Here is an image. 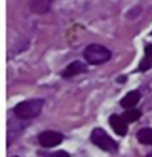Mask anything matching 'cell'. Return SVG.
Segmentation results:
<instances>
[{"instance_id": "6da1fadb", "label": "cell", "mask_w": 152, "mask_h": 157, "mask_svg": "<svg viewBox=\"0 0 152 157\" xmlns=\"http://www.w3.org/2000/svg\"><path fill=\"white\" fill-rule=\"evenodd\" d=\"M83 57L91 65H101L112 58V52L101 44H89L83 51Z\"/></svg>"}, {"instance_id": "7a4b0ae2", "label": "cell", "mask_w": 152, "mask_h": 157, "mask_svg": "<svg viewBox=\"0 0 152 157\" xmlns=\"http://www.w3.org/2000/svg\"><path fill=\"white\" fill-rule=\"evenodd\" d=\"M43 108V101L42 99H30L19 102L18 105L14 108V113L18 119L22 120H29L33 117L39 116Z\"/></svg>"}, {"instance_id": "3957f363", "label": "cell", "mask_w": 152, "mask_h": 157, "mask_svg": "<svg viewBox=\"0 0 152 157\" xmlns=\"http://www.w3.org/2000/svg\"><path fill=\"white\" fill-rule=\"evenodd\" d=\"M90 139H91V142L95 145V146H98L100 149L105 150V152L114 153L118 150V144L102 130V128H94Z\"/></svg>"}, {"instance_id": "277c9868", "label": "cell", "mask_w": 152, "mask_h": 157, "mask_svg": "<svg viewBox=\"0 0 152 157\" xmlns=\"http://www.w3.org/2000/svg\"><path fill=\"white\" fill-rule=\"evenodd\" d=\"M64 139V135L55 131H44L39 135V144L43 147H54L60 145Z\"/></svg>"}, {"instance_id": "5b68a950", "label": "cell", "mask_w": 152, "mask_h": 157, "mask_svg": "<svg viewBox=\"0 0 152 157\" xmlns=\"http://www.w3.org/2000/svg\"><path fill=\"white\" fill-rule=\"evenodd\" d=\"M86 72H87V66L84 65L83 62H80V61H74V62H71L65 69H64L61 76L64 78H71V77L76 76V75L86 73Z\"/></svg>"}, {"instance_id": "8992f818", "label": "cell", "mask_w": 152, "mask_h": 157, "mask_svg": "<svg viewBox=\"0 0 152 157\" xmlns=\"http://www.w3.org/2000/svg\"><path fill=\"white\" fill-rule=\"evenodd\" d=\"M109 125L112 127V130L120 136H125L127 134V123L123 119L122 116H118V114H112L109 117Z\"/></svg>"}, {"instance_id": "52a82bcc", "label": "cell", "mask_w": 152, "mask_h": 157, "mask_svg": "<svg viewBox=\"0 0 152 157\" xmlns=\"http://www.w3.org/2000/svg\"><path fill=\"white\" fill-rule=\"evenodd\" d=\"M51 3H53V0H30L29 7L33 13L44 14V13H47V11H50Z\"/></svg>"}, {"instance_id": "ba28073f", "label": "cell", "mask_w": 152, "mask_h": 157, "mask_svg": "<svg viewBox=\"0 0 152 157\" xmlns=\"http://www.w3.org/2000/svg\"><path fill=\"white\" fill-rule=\"evenodd\" d=\"M140 98H141V94H140L138 91H130L125 95V98H123L122 101H120V105H122V108H125V109H133L134 106L138 103Z\"/></svg>"}, {"instance_id": "9c48e42d", "label": "cell", "mask_w": 152, "mask_h": 157, "mask_svg": "<svg viewBox=\"0 0 152 157\" xmlns=\"http://www.w3.org/2000/svg\"><path fill=\"white\" fill-rule=\"evenodd\" d=\"M137 138L141 144L144 145H152V128H141L137 132Z\"/></svg>"}, {"instance_id": "30bf717a", "label": "cell", "mask_w": 152, "mask_h": 157, "mask_svg": "<svg viewBox=\"0 0 152 157\" xmlns=\"http://www.w3.org/2000/svg\"><path fill=\"white\" fill-rule=\"evenodd\" d=\"M122 117L126 120V123H134L141 117V112L136 110V109H127V112H125Z\"/></svg>"}, {"instance_id": "8fae6325", "label": "cell", "mask_w": 152, "mask_h": 157, "mask_svg": "<svg viewBox=\"0 0 152 157\" xmlns=\"http://www.w3.org/2000/svg\"><path fill=\"white\" fill-rule=\"evenodd\" d=\"M150 69H152V57L145 55V58L141 59V62H140V65H138V71L147 72V71H150Z\"/></svg>"}, {"instance_id": "7c38bea8", "label": "cell", "mask_w": 152, "mask_h": 157, "mask_svg": "<svg viewBox=\"0 0 152 157\" xmlns=\"http://www.w3.org/2000/svg\"><path fill=\"white\" fill-rule=\"evenodd\" d=\"M51 157H69V155L66 152H64V150H60L57 153H53Z\"/></svg>"}, {"instance_id": "4fadbf2b", "label": "cell", "mask_w": 152, "mask_h": 157, "mask_svg": "<svg viewBox=\"0 0 152 157\" xmlns=\"http://www.w3.org/2000/svg\"><path fill=\"white\" fill-rule=\"evenodd\" d=\"M145 55H150V57H152V43L147 44L145 46Z\"/></svg>"}, {"instance_id": "5bb4252c", "label": "cell", "mask_w": 152, "mask_h": 157, "mask_svg": "<svg viewBox=\"0 0 152 157\" xmlns=\"http://www.w3.org/2000/svg\"><path fill=\"white\" fill-rule=\"evenodd\" d=\"M125 81H126V77H120L119 78V83H125Z\"/></svg>"}, {"instance_id": "9a60e30c", "label": "cell", "mask_w": 152, "mask_h": 157, "mask_svg": "<svg viewBox=\"0 0 152 157\" xmlns=\"http://www.w3.org/2000/svg\"><path fill=\"white\" fill-rule=\"evenodd\" d=\"M147 157H152V152H151V153H148V155H147Z\"/></svg>"}]
</instances>
